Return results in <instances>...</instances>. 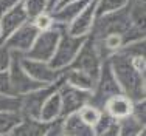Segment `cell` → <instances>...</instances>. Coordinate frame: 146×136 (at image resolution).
Masks as SVG:
<instances>
[{
	"instance_id": "1",
	"label": "cell",
	"mask_w": 146,
	"mask_h": 136,
	"mask_svg": "<svg viewBox=\"0 0 146 136\" xmlns=\"http://www.w3.org/2000/svg\"><path fill=\"white\" fill-rule=\"evenodd\" d=\"M107 60L121 88V93L129 96L132 101L145 99V74L134 68L129 56L118 50L117 53L110 54Z\"/></svg>"
},
{
	"instance_id": "2",
	"label": "cell",
	"mask_w": 146,
	"mask_h": 136,
	"mask_svg": "<svg viewBox=\"0 0 146 136\" xmlns=\"http://www.w3.org/2000/svg\"><path fill=\"white\" fill-rule=\"evenodd\" d=\"M87 37L89 36H75V34H70L67 31V26H65L61 33V37H59V42L56 45L53 57L50 59L48 64L54 70H59V71L65 70L75 60V57L78 56L79 50L82 48Z\"/></svg>"
},
{
	"instance_id": "3",
	"label": "cell",
	"mask_w": 146,
	"mask_h": 136,
	"mask_svg": "<svg viewBox=\"0 0 146 136\" xmlns=\"http://www.w3.org/2000/svg\"><path fill=\"white\" fill-rule=\"evenodd\" d=\"M65 26L67 25L54 23V26L50 28V30L39 31V34L36 36L31 48L23 56H27L30 59H36V60L50 62V59L54 54V50H56V45L59 42V37H61V33Z\"/></svg>"
},
{
	"instance_id": "4",
	"label": "cell",
	"mask_w": 146,
	"mask_h": 136,
	"mask_svg": "<svg viewBox=\"0 0 146 136\" xmlns=\"http://www.w3.org/2000/svg\"><path fill=\"white\" fill-rule=\"evenodd\" d=\"M118 93H121V88H120V85H118L112 70H110L109 60L104 59L103 64H101V70H100L98 81H96L93 90L90 91V101L89 102L103 110L106 101L109 99V97L118 95Z\"/></svg>"
},
{
	"instance_id": "5",
	"label": "cell",
	"mask_w": 146,
	"mask_h": 136,
	"mask_svg": "<svg viewBox=\"0 0 146 136\" xmlns=\"http://www.w3.org/2000/svg\"><path fill=\"white\" fill-rule=\"evenodd\" d=\"M104 59L101 57V54L98 53L95 43H93L92 37H87V40L84 42L82 48L79 50L78 56L75 57V60L68 65L67 68H73V70H78L81 71L82 74L92 78L93 81H98V76H100V70H101V64H103Z\"/></svg>"
},
{
	"instance_id": "6",
	"label": "cell",
	"mask_w": 146,
	"mask_h": 136,
	"mask_svg": "<svg viewBox=\"0 0 146 136\" xmlns=\"http://www.w3.org/2000/svg\"><path fill=\"white\" fill-rule=\"evenodd\" d=\"M62 82V76L53 83H47V85L40 87V88L31 90V91L20 95V114L22 116H30V118H39V111L42 107L44 101L53 91H56Z\"/></svg>"
},
{
	"instance_id": "7",
	"label": "cell",
	"mask_w": 146,
	"mask_h": 136,
	"mask_svg": "<svg viewBox=\"0 0 146 136\" xmlns=\"http://www.w3.org/2000/svg\"><path fill=\"white\" fill-rule=\"evenodd\" d=\"M8 73H9V78H11L14 93L17 96L25 95V93L31 91V90H36V88H40V87L47 85V83L37 82L36 79H33L25 71V68L20 64V54H17V53H13V60H11V65L8 68Z\"/></svg>"
},
{
	"instance_id": "8",
	"label": "cell",
	"mask_w": 146,
	"mask_h": 136,
	"mask_svg": "<svg viewBox=\"0 0 146 136\" xmlns=\"http://www.w3.org/2000/svg\"><path fill=\"white\" fill-rule=\"evenodd\" d=\"M58 93H59V97H61L62 116L73 113V111H78L84 104H87L90 101V91L68 85V83L64 82V79H62L61 85L58 88Z\"/></svg>"
},
{
	"instance_id": "9",
	"label": "cell",
	"mask_w": 146,
	"mask_h": 136,
	"mask_svg": "<svg viewBox=\"0 0 146 136\" xmlns=\"http://www.w3.org/2000/svg\"><path fill=\"white\" fill-rule=\"evenodd\" d=\"M37 34H39V30L33 25L31 20H28L27 23H23L22 26L17 28L3 43H5L13 53L25 54L31 48V45H33V42L36 39Z\"/></svg>"
},
{
	"instance_id": "10",
	"label": "cell",
	"mask_w": 146,
	"mask_h": 136,
	"mask_svg": "<svg viewBox=\"0 0 146 136\" xmlns=\"http://www.w3.org/2000/svg\"><path fill=\"white\" fill-rule=\"evenodd\" d=\"M20 64L25 68V71L28 73L33 79H36L40 83H53L61 78L59 70H54L48 62L44 60H36V59H30L27 56L20 54Z\"/></svg>"
},
{
	"instance_id": "11",
	"label": "cell",
	"mask_w": 146,
	"mask_h": 136,
	"mask_svg": "<svg viewBox=\"0 0 146 136\" xmlns=\"http://www.w3.org/2000/svg\"><path fill=\"white\" fill-rule=\"evenodd\" d=\"M96 2L90 0L75 17L67 23V31L75 36H89L96 19Z\"/></svg>"
},
{
	"instance_id": "12",
	"label": "cell",
	"mask_w": 146,
	"mask_h": 136,
	"mask_svg": "<svg viewBox=\"0 0 146 136\" xmlns=\"http://www.w3.org/2000/svg\"><path fill=\"white\" fill-rule=\"evenodd\" d=\"M30 20L28 14H27L25 8H23L22 2H19L14 8H11L9 11L0 16V37H2V43L11 36L13 33L19 26H22L23 23H27Z\"/></svg>"
},
{
	"instance_id": "13",
	"label": "cell",
	"mask_w": 146,
	"mask_h": 136,
	"mask_svg": "<svg viewBox=\"0 0 146 136\" xmlns=\"http://www.w3.org/2000/svg\"><path fill=\"white\" fill-rule=\"evenodd\" d=\"M132 105H134V101L129 96H126L124 93H118V95L109 97L106 101L103 111L107 113L109 116H112L113 119L120 121L132 113Z\"/></svg>"
},
{
	"instance_id": "14",
	"label": "cell",
	"mask_w": 146,
	"mask_h": 136,
	"mask_svg": "<svg viewBox=\"0 0 146 136\" xmlns=\"http://www.w3.org/2000/svg\"><path fill=\"white\" fill-rule=\"evenodd\" d=\"M48 122H44L39 118L22 116L19 124L14 127L11 135L14 136H45L47 135Z\"/></svg>"
},
{
	"instance_id": "15",
	"label": "cell",
	"mask_w": 146,
	"mask_h": 136,
	"mask_svg": "<svg viewBox=\"0 0 146 136\" xmlns=\"http://www.w3.org/2000/svg\"><path fill=\"white\" fill-rule=\"evenodd\" d=\"M62 131L68 136H93V128L79 118L78 111L62 116Z\"/></svg>"
},
{
	"instance_id": "16",
	"label": "cell",
	"mask_w": 146,
	"mask_h": 136,
	"mask_svg": "<svg viewBox=\"0 0 146 136\" xmlns=\"http://www.w3.org/2000/svg\"><path fill=\"white\" fill-rule=\"evenodd\" d=\"M59 118H62V105L59 93L56 90L44 101L39 111V119L44 121V122H51V121H56Z\"/></svg>"
},
{
	"instance_id": "17",
	"label": "cell",
	"mask_w": 146,
	"mask_h": 136,
	"mask_svg": "<svg viewBox=\"0 0 146 136\" xmlns=\"http://www.w3.org/2000/svg\"><path fill=\"white\" fill-rule=\"evenodd\" d=\"M126 11L132 25L145 31V0H129L126 5Z\"/></svg>"
},
{
	"instance_id": "18",
	"label": "cell",
	"mask_w": 146,
	"mask_h": 136,
	"mask_svg": "<svg viewBox=\"0 0 146 136\" xmlns=\"http://www.w3.org/2000/svg\"><path fill=\"white\" fill-rule=\"evenodd\" d=\"M93 135H106V136H117L120 135V124L117 119H113L112 116H109L107 113L101 114L100 121L93 127Z\"/></svg>"
},
{
	"instance_id": "19",
	"label": "cell",
	"mask_w": 146,
	"mask_h": 136,
	"mask_svg": "<svg viewBox=\"0 0 146 136\" xmlns=\"http://www.w3.org/2000/svg\"><path fill=\"white\" fill-rule=\"evenodd\" d=\"M118 124H120V135H123V136L143 135V131H145V124L140 122V121L135 116H132V114L120 119Z\"/></svg>"
},
{
	"instance_id": "20",
	"label": "cell",
	"mask_w": 146,
	"mask_h": 136,
	"mask_svg": "<svg viewBox=\"0 0 146 136\" xmlns=\"http://www.w3.org/2000/svg\"><path fill=\"white\" fill-rule=\"evenodd\" d=\"M20 119H22L20 111H0V136L11 135Z\"/></svg>"
},
{
	"instance_id": "21",
	"label": "cell",
	"mask_w": 146,
	"mask_h": 136,
	"mask_svg": "<svg viewBox=\"0 0 146 136\" xmlns=\"http://www.w3.org/2000/svg\"><path fill=\"white\" fill-rule=\"evenodd\" d=\"M78 114H79V118H81V119L89 125V127L93 128L96 125V122L100 121V118H101L103 110L98 108L96 105H93V104L87 102V104H84V105L78 110Z\"/></svg>"
},
{
	"instance_id": "22",
	"label": "cell",
	"mask_w": 146,
	"mask_h": 136,
	"mask_svg": "<svg viewBox=\"0 0 146 136\" xmlns=\"http://www.w3.org/2000/svg\"><path fill=\"white\" fill-rule=\"evenodd\" d=\"M28 14L30 20L36 17L37 14H42L45 11H50V2L48 0H20Z\"/></svg>"
},
{
	"instance_id": "23",
	"label": "cell",
	"mask_w": 146,
	"mask_h": 136,
	"mask_svg": "<svg viewBox=\"0 0 146 136\" xmlns=\"http://www.w3.org/2000/svg\"><path fill=\"white\" fill-rule=\"evenodd\" d=\"M129 0H98L96 2V17L103 16V14H109L113 11L124 8Z\"/></svg>"
},
{
	"instance_id": "24",
	"label": "cell",
	"mask_w": 146,
	"mask_h": 136,
	"mask_svg": "<svg viewBox=\"0 0 146 136\" xmlns=\"http://www.w3.org/2000/svg\"><path fill=\"white\" fill-rule=\"evenodd\" d=\"M19 110H20L19 96L0 93V111H19Z\"/></svg>"
},
{
	"instance_id": "25",
	"label": "cell",
	"mask_w": 146,
	"mask_h": 136,
	"mask_svg": "<svg viewBox=\"0 0 146 136\" xmlns=\"http://www.w3.org/2000/svg\"><path fill=\"white\" fill-rule=\"evenodd\" d=\"M31 22H33V25L39 31L50 30V28L54 26V19H53V16H51V11H45L42 14H37L36 17L31 19Z\"/></svg>"
},
{
	"instance_id": "26",
	"label": "cell",
	"mask_w": 146,
	"mask_h": 136,
	"mask_svg": "<svg viewBox=\"0 0 146 136\" xmlns=\"http://www.w3.org/2000/svg\"><path fill=\"white\" fill-rule=\"evenodd\" d=\"M13 60V51L5 43H0V71H6Z\"/></svg>"
},
{
	"instance_id": "27",
	"label": "cell",
	"mask_w": 146,
	"mask_h": 136,
	"mask_svg": "<svg viewBox=\"0 0 146 136\" xmlns=\"http://www.w3.org/2000/svg\"><path fill=\"white\" fill-rule=\"evenodd\" d=\"M0 93L3 95H14V88H13V83H11V78H9V73L8 70L6 71H0Z\"/></svg>"
},
{
	"instance_id": "28",
	"label": "cell",
	"mask_w": 146,
	"mask_h": 136,
	"mask_svg": "<svg viewBox=\"0 0 146 136\" xmlns=\"http://www.w3.org/2000/svg\"><path fill=\"white\" fill-rule=\"evenodd\" d=\"M19 2L20 0H0V16L5 14L6 11H9L11 8H14Z\"/></svg>"
},
{
	"instance_id": "29",
	"label": "cell",
	"mask_w": 146,
	"mask_h": 136,
	"mask_svg": "<svg viewBox=\"0 0 146 136\" xmlns=\"http://www.w3.org/2000/svg\"><path fill=\"white\" fill-rule=\"evenodd\" d=\"M48 2H50V11H53V8L58 5L59 2H61V0H48Z\"/></svg>"
},
{
	"instance_id": "30",
	"label": "cell",
	"mask_w": 146,
	"mask_h": 136,
	"mask_svg": "<svg viewBox=\"0 0 146 136\" xmlns=\"http://www.w3.org/2000/svg\"><path fill=\"white\" fill-rule=\"evenodd\" d=\"M0 43H2V37H0Z\"/></svg>"
}]
</instances>
